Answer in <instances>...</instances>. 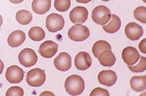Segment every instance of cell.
Segmentation results:
<instances>
[{
	"instance_id": "1",
	"label": "cell",
	"mask_w": 146,
	"mask_h": 96,
	"mask_svg": "<svg viewBox=\"0 0 146 96\" xmlns=\"http://www.w3.org/2000/svg\"><path fill=\"white\" fill-rule=\"evenodd\" d=\"M65 88L67 93L70 95L75 96V95H80L84 93L85 84L84 81L80 75H73L68 76L66 79L65 82Z\"/></svg>"
},
{
	"instance_id": "2",
	"label": "cell",
	"mask_w": 146,
	"mask_h": 96,
	"mask_svg": "<svg viewBox=\"0 0 146 96\" xmlns=\"http://www.w3.org/2000/svg\"><path fill=\"white\" fill-rule=\"evenodd\" d=\"M111 12L110 10L105 5H99L95 7L92 14V21L100 25H105L107 23H109L111 18Z\"/></svg>"
},
{
	"instance_id": "3",
	"label": "cell",
	"mask_w": 146,
	"mask_h": 96,
	"mask_svg": "<svg viewBox=\"0 0 146 96\" xmlns=\"http://www.w3.org/2000/svg\"><path fill=\"white\" fill-rule=\"evenodd\" d=\"M27 84L33 87H40L46 81V74L40 68L31 69L26 75Z\"/></svg>"
},
{
	"instance_id": "4",
	"label": "cell",
	"mask_w": 146,
	"mask_h": 96,
	"mask_svg": "<svg viewBox=\"0 0 146 96\" xmlns=\"http://www.w3.org/2000/svg\"><path fill=\"white\" fill-rule=\"evenodd\" d=\"M90 36V30L82 24H75L68 31V37L74 41H84Z\"/></svg>"
},
{
	"instance_id": "5",
	"label": "cell",
	"mask_w": 146,
	"mask_h": 96,
	"mask_svg": "<svg viewBox=\"0 0 146 96\" xmlns=\"http://www.w3.org/2000/svg\"><path fill=\"white\" fill-rule=\"evenodd\" d=\"M65 26V19L62 15L52 13L46 19V27L50 33H56Z\"/></svg>"
},
{
	"instance_id": "6",
	"label": "cell",
	"mask_w": 146,
	"mask_h": 96,
	"mask_svg": "<svg viewBox=\"0 0 146 96\" xmlns=\"http://www.w3.org/2000/svg\"><path fill=\"white\" fill-rule=\"evenodd\" d=\"M18 59L23 66H24L25 67H30L34 66L37 63L38 57L33 49L26 48L19 53Z\"/></svg>"
},
{
	"instance_id": "7",
	"label": "cell",
	"mask_w": 146,
	"mask_h": 96,
	"mask_svg": "<svg viewBox=\"0 0 146 96\" xmlns=\"http://www.w3.org/2000/svg\"><path fill=\"white\" fill-rule=\"evenodd\" d=\"M69 19L74 24H82L88 19V10L84 6H76L69 14Z\"/></svg>"
},
{
	"instance_id": "8",
	"label": "cell",
	"mask_w": 146,
	"mask_h": 96,
	"mask_svg": "<svg viewBox=\"0 0 146 96\" xmlns=\"http://www.w3.org/2000/svg\"><path fill=\"white\" fill-rule=\"evenodd\" d=\"M24 71L18 66H11L5 72V78L11 84H18L23 79Z\"/></svg>"
},
{
	"instance_id": "9",
	"label": "cell",
	"mask_w": 146,
	"mask_h": 96,
	"mask_svg": "<svg viewBox=\"0 0 146 96\" xmlns=\"http://www.w3.org/2000/svg\"><path fill=\"white\" fill-rule=\"evenodd\" d=\"M54 65L56 68L62 72L68 71L72 67L71 56L66 52H61L54 60Z\"/></svg>"
},
{
	"instance_id": "10",
	"label": "cell",
	"mask_w": 146,
	"mask_h": 96,
	"mask_svg": "<svg viewBox=\"0 0 146 96\" xmlns=\"http://www.w3.org/2000/svg\"><path fill=\"white\" fill-rule=\"evenodd\" d=\"M92 64V57L90 54L85 51H81L74 57V66L78 70H82V71L87 70L88 68H90Z\"/></svg>"
},
{
	"instance_id": "11",
	"label": "cell",
	"mask_w": 146,
	"mask_h": 96,
	"mask_svg": "<svg viewBox=\"0 0 146 96\" xmlns=\"http://www.w3.org/2000/svg\"><path fill=\"white\" fill-rule=\"evenodd\" d=\"M58 44L52 41H46L39 48V52L40 54L45 57V59H50L55 56V54L58 52Z\"/></svg>"
},
{
	"instance_id": "12",
	"label": "cell",
	"mask_w": 146,
	"mask_h": 96,
	"mask_svg": "<svg viewBox=\"0 0 146 96\" xmlns=\"http://www.w3.org/2000/svg\"><path fill=\"white\" fill-rule=\"evenodd\" d=\"M122 59L127 66H133L136 64L140 59V54L134 47H126L123 49Z\"/></svg>"
},
{
	"instance_id": "13",
	"label": "cell",
	"mask_w": 146,
	"mask_h": 96,
	"mask_svg": "<svg viewBox=\"0 0 146 96\" xmlns=\"http://www.w3.org/2000/svg\"><path fill=\"white\" fill-rule=\"evenodd\" d=\"M126 37L131 41H137L143 35V29L135 23H130L125 28Z\"/></svg>"
},
{
	"instance_id": "14",
	"label": "cell",
	"mask_w": 146,
	"mask_h": 96,
	"mask_svg": "<svg viewBox=\"0 0 146 96\" xmlns=\"http://www.w3.org/2000/svg\"><path fill=\"white\" fill-rule=\"evenodd\" d=\"M100 84L106 86H113L117 80V74L112 70H102L98 75Z\"/></svg>"
},
{
	"instance_id": "15",
	"label": "cell",
	"mask_w": 146,
	"mask_h": 96,
	"mask_svg": "<svg viewBox=\"0 0 146 96\" xmlns=\"http://www.w3.org/2000/svg\"><path fill=\"white\" fill-rule=\"evenodd\" d=\"M25 33L24 31H20V30H16L15 31L10 33V35L7 38V43L8 45L12 48H16L21 46L22 44L25 41Z\"/></svg>"
},
{
	"instance_id": "16",
	"label": "cell",
	"mask_w": 146,
	"mask_h": 96,
	"mask_svg": "<svg viewBox=\"0 0 146 96\" xmlns=\"http://www.w3.org/2000/svg\"><path fill=\"white\" fill-rule=\"evenodd\" d=\"M31 7L35 14L44 15L51 7V0H33Z\"/></svg>"
},
{
	"instance_id": "17",
	"label": "cell",
	"mask_w": 146,
	"mask_h": 96,
	"mask_svg": "<svg viewBox=\"0 0 146 96\" xmlns=\"http://www.w3.org/2000/svg\"><path fill=\"white\" fill-rule=\"evenodd\" d=\"M100 63L104 67H112L115 65L117 57L111 51V49H106L101 51L98 56Z\"/></svg>"
},
{
	"instance_id": "18",
	"label": "cell",
	"mask_w": 146,
	"mask_h": 96,
	"mask_svg": "<svg viewBox=\"0 0 146 96\" xmlns=\"http://www.w3.org/2000/svg\"><path fill=\"white\" fill-rule=\"evenodd\" d=\"M121 27V20L116 15H111V18L108 24L103 25V30L108 33H115Z\"/></svg>"
},
{
	"instance_id": "19",
	"label": "cell",
	"mask_w": 146,
	"mask_h": 96,
	"mask_svg": "<svg viewBox=\"0 0 146 96\" xmlns=\"http://www.w3.org/2000/svg\"><path fill=\"white\" fill-rule=\"evenodd\" d=\"M130 86L133 90L136 92L145 91L146 88V77L143 76H133L130 80Z\"/></svg>"
},
{
	"instance_id": "20",
	"label": "cell",
	"mask_w": 146,
	"mask_h": 96,
	"mask_svg": "<svg viewBox=\"0 0 146 96\" xmlns=\"http://www.w3.org/2000/svg\"><path fill=\"white\" fill-rule=\"evenodd\" d=\"M15 18H16V21L20 24L27 25L31 22V20H33V15L31 14L30 11L20 10L16 13Z\"/></svg>"
},
{
	"instance_id": "21",
	"label": "cell",
	"mask_w": 146,
	"mask_h": 96,
	"mask_svg": "<svg viewBox=\"0 0 146 96\" xmlns=\"http://www.w3.org/2000/svg\"><path fill=\"white\" fill-rule=\"evenodd\" d=\"M29 37L31 40L34 41H40L46 37V33L44 30L39 26H34L29 31Z\"/></svg>"
},
{
	"instance_id": "22",
	"label": "cell",
	"mask_w": 146,
	"mask_h": 96,
	"mask_svg": "<svg viewBox=\"0 0 146 96\" xmlns=\"http://www.w3.org/2000/svg\"><path fill=\"white\" fill-rule=\"evenodd\" d=\"M106 49H111L110 44L105 41H99L96 43H94V45L92 47V53L95 57H98L99 54L101 51Z\"/></svg>"
},
{
	"instance_id": "23",
	"label": "cell",
	"mask_w": 146,
	"mask_h": 96,
	"mask_svg": "<svg viewBox=\"0 0 146 96\" xmlns=\"http://www.w3.org/2000/svg\"><path fill=\"white\" fill-rule=\"evenodd\" d=\"M138 61L139 62L136 63V65L135 64V65H133V66H127L128 68L134 73L145 72V70H146V57L140 56V59H139Z\"/></svg>"
},
{
	"instance_id": "24",
	"label": "cell",
	"mask_w": 146,
	"mask_h": 96,
	"mask_svg": "<svg viewBox=\"0 0 146 96\" xmlns=\"http://www.w3.org/2000/svg\"><path fill=\"white\" fill-rule=\"evenodd\" d=\"M54 6L59 12H66L71 6V0H55Z\"/></svg>"
},
{
	"instance_id": "25",
	"label": "cell",
	"mask_w": 146,
	"mask_h": 96,
	"mask_svg": "<svg viewBox=\"0 0 146 96\" xmlns=\"http://www.w3.org/2000/svg\"><path fill=\"white\" fill-rule=\"evenodd\" d=\"M134 17L136 20L140 21L143 23H146V7L139 6L134 11Z\"/></svg>"
},
{
	"instance_id": "26",
	"label": "cell",
	"mask_w": 146,
	"mask_h": 96,
	"mask_svg": "<svg viewBox=\"0 0 146 96\" xmlns=\"http://www.w3.org/2000/svg\"><path fill=\"white\" fill-rule=\"evenodd\" d=\"M24 93L23 88L19 86H13L6 91V96H23Z\"/></svg>"
},
{
	"instance_id": "27",
	"label": "cell",
	"mask_w": 146,
	"mask_h": 96,
	"mask_svg": "<svg viewBox=\"0 0 146 96\" xmlns=\"http://www.w3.org/2000/svg\"><path fill=\"white\" fill-rule=\"evenodd\" d=\"M90 96H110V93L107 90L102 88H95L90 93Z\"/></svg>"
},
{
	"instance_id": "28",
	"label": "cell",
	"mask_w": 146,
	"mask_h": 96,
	"mask_svg": "<svg viewBox=\"0 0 146 96\" xmlns=\"http://www.w3.org/2000/svg\"><path fill=\"white\" fill-rule=\"evenodd\" d=\"M145 42H146V39H143L141 42H140V44H139V49H140V50H141V52H143V53H146V48H145Z\"/></svg>"
},
{
	"instance_id": "29",
	"label": "cell",
	"mask_w": 146,
	"mask_h": 96,
	"mask_svg": "<svg viewBox=\"0 0 146 96\" xmlns=\"http://www.w3.org/2000/svg\"><path fill=\"white\" fill-rule=\"evenodd\" d=\"M4 67H5V65H4V63H3V61L0 59V75L2 74V72H3V70H4Z\"/></svg>"
},
{
	"instance_id": "30",
	"label": "cell",
	"mask_w": 146,
	"mask_h": 96,
	"mask_svg": "<svg viewBox=\"0 0 146 96\" xmlns=\"http://www.w3.org/2000/svg\"><path fill=\"white\" fill-rule=\"evenodd\" d=\"M92 0H76V2L78 3H82V4H87V3H90Z\"/></svg>"
},
{
	"instance_id": "31",
	"label": "cell",
	"mask_w": 146,
	"mask_h": 96,
	"mask_svg": "<svg viewBox=\"0 0 146 96\" xmlns=\"http://www.w3.org/2000/svg\"><path fill=\"white\" fill-rule=\"evenodd\" d=\"M9 1L13 4H20L23 1H24V0H9Z\"/></svg>"
},
{
	"instance_id": "32",
	"label": "cell",
	"mask_w": 146,
	"mask_h": 96,
	"mask_svg": "<svg viewBox=\"0 0 146 96\" xmlns=\"http://www.w3.org/2000/svg\"><path fill=\"white\" fill-rule=\"evenodd\" d=\"M40 95H52V96H54V93H50V92H44Z\"/></svg>"
},
{
	"instance_id": "33",
	"label": "cell",
	"mask_w": 146,
	"mask_h": 96,
	"mask_svg": "<svg viewBox=\"0 0 146 96\" xmlns=\"http://www.w3.org/2000/svg\"><path fill=\"white\" fill-rule=\"evenodd\" d=\"M2 24H3V17L0 15V27L2 26Z\"/></svg>"
},
{
	"instance_id": "34",
	"label": "cell",
	"mask_w": 146,
	"mask_h": 96,
	"mask_svg": "<svg viewBox=\"0 0 146 96\" xmlns=\"http://www.w3.org/2000/svg\"><path fill=\"white\" fill-rule=\"evenodd\" d=\"M102 1H110V0H102Z\"/></svg>"
}]
</instances>
